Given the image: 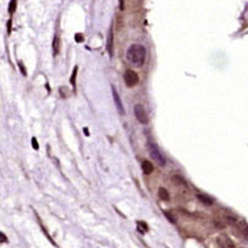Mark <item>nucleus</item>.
Wrapping results in <instances>:
<instances>
[{"label": "nucleus", "instance_id": "a211bd4d", "mask_svg": "<svg viewBox=\"0 0 248 248\" xmlns=\"http://www.w3.org/2000/svg\"><path fill=\"white\" fill-rule=\"evenodd\" d=\"M31 143H32V148H33V149L38 150V143H37V139H36V138H32Z\"/></svg>", "mask_w": 248, "mask_h": 248}, {"label": "nucleus", "instance_id": "ddd939ff", "mask_svg": "<svg viewBox=\"0 0 248 248\" xmlns=\"http://www.w3.org/2000/svg\"><path fill=\"white\" fill-rule=\"evenodd\" d=\"M16 4H17V0H11L10 4H9V14L12 15L16 10Z\"/></svg>", "mask_w": 248, "mask_h": 248}, {"label": "nucleus", "instance_id": "1a4fd4ad", "mask_svg": "<svg viewBox=\"0 0 248 248\" xmlns=\"http://www.w3.org/2000/svg\"><path fill=\"white\" fill-rule=\"evenodd\" d=\"M107 50L109 53V55L112 57L113 53V30H109V35H108V41H107Z\"/></svg>", "mask_w": 248, "mask_h": 248}, {"label": "nucleus", "instance_id": "6ab92c4d", "mask_svg": "<svg viewBox=\"0 0 248 248\" xmlns=\"http://www.w3.org/2000/svg\"><path fill=\"white\" fill-rule=\"evenodd\" d=\"M19 66H20V70H21L22 75H23V76H26V75H27V73H26V69H25V68L22 66V63H21V61L19 63Z\"/></svg>", "mask_w": 248, "mask_h": 248}, {"label": "nucleus", "instance_id": "aec40b11", "mask_svg": "<svg viewBox=\"0 0 248 248\" xmlns=\"http://www.w3.org/2000/svg\"><path fill=\"white\" fill-rule=\"evenodd\" d=\"M75 40H76V42H82V41H84V37H82V35L78 33V35L75 36Z\"/></svg>", "mask_w": 248, "mask_h": 248}, {"label": "nucleus", "instance_id": "f257e3e1", "mask_svg": "<svg viewBox=\"0 0 248 248\" xmlns=\"http://www.w3.org/2000/svg\"><path fill=\"white\" fill-rule=\"evenodd\" d=\"M127 59L135 66H141L146 59V48L143 44H132L127 49Z\"/></svg>", "mask_w": 248, "mask_h": 248}, {"label": "nucleus", "instance_id": "f3484780", "mask_svg": "<svg viewBox=\"0 0 248 248\" xmlns=\"http://www.w3.org/2000/svg\"><path fill=\"white\" fill-rule=\"evenodd\" d=\"M165 214H166V216H167V219H168V220H170V221H171V222H172V224H176V219H174V216H173V215H172V214H170V212H168V211H166V212H165Z\"/></svg>", "mask_w": 248, "mask_h": 248}, {"label": "nucleus", "instance_id": "6e6552de", "mask_svg": "<svg viewBox=\"0 0 248 248\" xmlns=\"http://www.w3.org/2000/svg\"><path fill=\"white\" fill-rule=\"evenodd\" d=\"M141 170H143V172L145 173V174H150L152 171H153V166H152V163L148 161V160H145V161H143V163H141Z\"/></svg>", "mask_w": 248, "mask_h": 248}, {"label": "nucleus", "instance_id": "9d476101", "mask_svg": "<svg viewBox=\"0 0 248 248\" xmlns=\"http://www.w3.org/2000/svg\"><path fill=\"white\" fill-rule=\"evenodd\" d=\"M52 47H53V54L57 55L60 50V40H59V36H55L54 40H53V43H52Z\"/></svg>", "mask_w": 248, "mask_h": 248}, {"label": "nucleus", "instance_id": "f8f14e48", "mask_svg": "<svg viewBox=\"0 0 248 248\" xmlns=\"http://www.w3.org/2000/svg\"><path fill=\"white\" fill-rule=\"evenodd\" d=\"M138 230L141 232V233H145L149 231V226L146 225L145 221H138Z\"/></svg>", "mask_w": 248, "mask_h": 248}, {"label": "nucleus", "instance_id": "423d86ee", "mask_svg": "<svg viewBox=\"0 0 248 248\" xmlns=\"http://www.w3.org/2000/svg\"><path fill=\"white\" fill-rule=\"evenodd\" d=\"M111 89H112V95H113V99H114V103H116V107H117V111H118V113L119 114H124L125 112H124V108H123V103H122V99L119 97V94H118V91H117V89H116V86L114 85H112L111 86Z\"/></svg>", "mask_w": 248, "mask_h": 248}, {"label": "nucleus", "instance_id": "39448f33", "mask_svg": "<svg viewBox=\"0 0 248 248\" xmlns=\"http://www.w3.org/2000/svg\"><path fill=\"white\" fill-rule=\"evenodd\" d=\"M216 241H217V245L220 246V248H236L233 241L229 236H226L224 233L219 235L217 238H216Z\"/></svg>", "mask_w": 248, "mask_h": 248}, {"label": "nucleus", "instance_id": "f03ea898", "mask_svg": "<svg viewBox=\"0 0 248 248\" xmlns=\"http://www.w3.org/2000/svg\"><path fill=\"white\" fill-rule=\"evenodd\" d=\"M149 152H150V156L152 157V160H153L157 165H160V166H165V165H166V158H165L163 153L161 152V150L157 148L156 144L149 143Z\"/></svg>", "mask_w": 248, "mask_h": 248}, {"label": "nucleus", "instance_id": "7ed1b4c3", "mask_svg": "<svg viewBox=\"0 0 248 248\" xmlns=\"http://www.w3.org/2000/svg\"><path fill=\"white\" fill-rule=\"evenodd\" d=\"M134 114H135V118H137V120L139 123H141V124H148L149 123V117H148L146 111H145V108H144L143 104H140V103L135 104V107H134Z\"/></svg>", "mask_w": 248, "mask_h": 248}, {"label": "nucleus", "instance_id": "2eb2a0df", "mask_svg": "<svg viewBox=\"0 0 248 248\" xmlns=\"http://www.w3.org/2000/svg\"><path fill=\"white\" fill-rule=\"evenodd\" d=\"M241 233L246 240H248V225H243V227L241 229Z\"/></svg>", "mask_w": 248, "mask_h": 248}, {"label": "nucleus", "instance_id": "20e7f679", "mask_svg": "<svg viewBox=\"0 0 248 248\" xmlns=\"http://www.w3.org/2000/svg\"><path fill=\"white\" fill-rule=\"evenodd\" d=\"M124 82H125V85H127L128 87H134V86L139 82V76H138V74H137L135 71L130 70V69L125 70V73H124Z\"/></svg>", "mask_w": 248, "mask_h": 248}, {"label": "nucleus", "instance_id": "dca6fc26", "mask_svg": "<svg viewBox=\"0 0 248 248\" xmlns=\"http://www.w3.org/2000/svg\"><path fill=\"white\" fill-rule=\"evenodd\" d=\"M76 73H78V68L75 66V68H74V73H73V75H71V79H70V82H71V85H75V79H76Z\"/></svg>", "mask_w": 248, "mask_h": 248}, {"label": "nucleus", "instance_id": "9b49d317", "mask_svg": "<svg viewBox=\"0 0 248 248\" xmlns=\"http://www.w3.org/2000/svg\"><path fill=\"white\" fill-rule=\"evenodd\" d=\"M158 197H160L161 200H163V201H168V200H170V193H168V191H167L166 188L161 187V188L158 189Z\"/></svg>", "mask_w": 248, "mask_h": 248}, {"label": "nucleus", "instance_id": "4be33fe9", "mask_svg": "<svg viewBox=\"0 0 248 248\" xmlns=\"http://www.w3.org/2000/svg\"><path fill=\"white\" fill-rule=\"evenodd\" d=\"M10 32H11V20L7 21V33H10Z\"/></svg>", "mask_w": 248, "mask_h": 248}, {"label": "nucleus", "instance_id": "412c9836", "mask_svg": "<svg viewBox=\"0 0 248 248\" xmlns=\"http://www.w3.org/2000/svg\"><path fill=\"white\" fill-rule=\"evenodd\" d=\"M0 240H1V243H4V242H7V238H6V236H5L2 232H0Z\"/></svg>", "mask_w": 248, "mask_h": 248}, {"label": "nucleus", "instance_id": "4468645a", "mask_svg": "<svg viewBox=\"0 0 248 248\" xmlns=\"http://www.w3.org/2000/svg\"><path fill=\"white\" fill-rule=\"evenodd\" d=\"M173 181H176L177 182V184H182V186H184V187H187V183H186V181L181 177V176H173Z\"/></svg>", "mask_w": 248, "mask_h": 248}, {"label": "nucleus", "instance_id": "0eeeda50", "mask_svg": "<svg viewBox=\"0 0 248 248\" xmlns=\"http://www.w3.org/2000/svg\"><path fill=\"white\" fill-rule=\"evenodd\" d=\"M197 198H198V200L201 204H204L206 206H210V205L214 204V199L211 198V197H209V195H206V194H204V193H198Z\"/></svg>", "mask_w": 248, "mask_h": 248}]
</instances>
